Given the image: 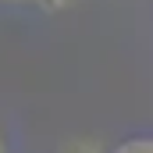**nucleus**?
I'll return each mask as SVG.
<instances>
[{"label": "nucleus", "instance_id": "nucleus-1", "mask_svg": "<svg viewBox=\"0 0 153 153\" xmlns=\"http://www.w3.org/2000/svg\"><path fill=\"white\" fill-rule=\"evenodd\" d=\"M114 153H153V139H128V143H121Z\"/></svg>", "mask_w": 153, "mask_h": 153}, {"label": "nucleus", "instance_id": "nucleus-2", "mask_svg": "<svg viewBox=\"0 0 153 153\" xmlns=\"http://www.w3.org/2000/svg\"><path fill=\"white\" fill-rule=\"evenodd\" d=\"M64 153H96V146H93V143H68Z\"/></svg>", "mask_w": 153, "mask_h": 153}, {"label": "nucleus", "instance_id": "nucleus-3", "mask_svg": "<svg viewBox=\"0 0 153 153\" xmlns=\"http://www.w3.org/2000/svg\"><path fill=\"white\" fill-rule=\"evenodd\" d=\"M0 153H4V146H0Z\"/></svg>", "mask_w": 153, "mask_h": 153}]
</instances>
